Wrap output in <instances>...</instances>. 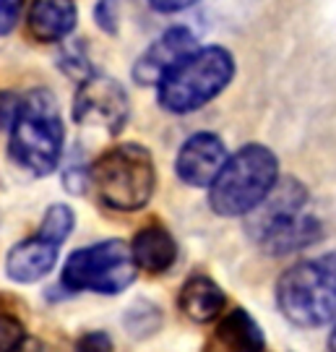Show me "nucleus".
Wrapping results in <instances>:
<instances>
[{
  "instance_id": "nucleus-1",
  "label": "nucleus",
  "mask_w": 336,
  "mask_h": 352,
  "mask_svg": "<svg viewBox=\"0 0 336 352\" xmlns=\"http://www.w3.org/2000/svg\"><path fill=\"white\" fill-rule=\"evenodd\" d=\"M8 151L13 162L34 177H47L58 170L65 151V126L50 89L34 87L21 97Z\"/></svg>"
},
{
  "instance_id": "nucleus-20",
  "label": "nucleus",
  "mask_w": 336,
  "mask_h": 352,
  "mask_svg": "<svg viewBox=\"0 0 336 352\" xmlns=\"http://www.w3.org/2000/svg\"><path fill=\"white\" fill-rule=\"evenodd\" d=\"M63 186L71 190V193H76V196H81V193L91 186V177H89L87 164L78 162V160L65 164V170H63Z\"/></svg>"
},
{
  "instance_id": "nucleus-5",
  "label": "nucleus",
  "mask_w": 336,
  "mask_h": 352,
  "mask_svg": "<svg viewBox=\"0 0 336 352\" xmlns=\"http://www.w3.org/2000/svg\"><path fill=\"white\" fill-rule=\"evenodd\" d=\"M91 188L100 201L115 212H138L151 201L157 188V164L146 146H112L89 167Z\"/></svg>"
},
{
  "instance_id": "nucleus-14",
  "label": "nucleus",
  "mask_w": 336,
  "mask_h": 352,
  "mask_svg": "<svg viewBox=\"0 0 336 352\" xmlns=\"http://www.w3.org/2000/svg\"><path fill=\"white\" fill-rule=\"evenodd\" d=\"M76 21L78 8L71 0H37L26 13V26L37 42H63L76 29Z\"/></svg>"
},
{
  "instance_id": "nucleus-3",
  "label": "nucleus",
  "mask_w": 336,
  "mask_h": 352,
  "mask_svg": "<svg viewBox=\"0 0 336 352\" xmlns=\"http://www.w3.org/2000/svg\"><path fill=\"white\" fill-rule=\"evenodd\" d=\"M276 308L289 324L318 329L336 318V253L289 266L276 282Z\"/></svg>"
},
{
  "instance_id": "nucleus-4",
  "label": "nucleus",
  "mask_w": 336,
  "mask_h": 352,
  "mask_svg": "<svg viewBox=\"0 0 336 352\" xmlns=\"http://www.w3.org/2000/svg\"><path fill=\"white\" fill-rule=\"evenodd\" d=\"M235 78V58L222 45L199 47L175 65L157 87V100L164 113L188 115L219 97Z\"/></svg>"
},
{
  "instance_id": "nucleus-22",
  "label": "nucleus",
  "mask_w": 336,
  "mask_h": 352,
  "mask_svg": "<svg viewBox=\"0 0 336 352\" xmlns=\"http://www.w3.org/2000/svg\"><path fill=\"white\" fill-rule=\"evenodd\" d=\"M94 21L102 32L107 34H117L120 26V6L117 3H97L94 6Z\"/></svg>"
},
{
  "instance_id": "nucleus-26",
  "label": "nucleus",
  "mask_w": 336,
  "mask_h": 352,
  "mask_svg": "<svg viewBox=\"0 0 336 352\" xmlns=\"http://www.w3.org/2000/svg\"><path fill=\"white\" fill-rule=\"evenodd\" d=\"M328 352H336V327L331 331V337H328Z\"/></svg>"
},
{
  "instance_id": "nucleus-2",
  "label": "nucleus",
  "mask_w": 336,
  "mask_h": 352,
  "mask_svg": "<svg viewBox=\"0 0 336 352\" xmlns=\"http://www.w3.org/2000/svg\"><path fill=\"white\" fill-rule=\"evenodd\" d=\"M279 183V160L263 144H245L227 160L209 188V206L216 217H248Z\"/></svg>"
},
{
  "instance_id": "nucleus-15",
  "label": "nucleus",
  "mask_w": 336,
  "mask_h": 352,
  "mask_svg": "<svg viewBox=\"0 0 336 352\" xmlns=\"http://www.w3.org/2000/svg\"><path fill=\"white\" fill-rule=\"evenodd\" d=\"M177 305L186 318L196 321V324H209L227 305V295L224 289L206 274H193L190 279L183 282V287L177 292Z\"/></svg>"
},
{
  "instance_id": "nucleus-23",
  "label": "nucleus",
  "mask_w": 336,
  "mask_h": 352,
  "mask_svg": "<svg viewBox=\"0 0 336 352\" xmlns=\"http://www.w3.org/2000/svg\"><path fill=\"white\" fill-rule=\"evenodd\" d=\"M112 340L107 331H87L76 340V352H112Z\"/></svg>"
},
{
  "instance_id": "nucleus-16",
  "label": "nucleus",
  "mask_w": 336,
  "mask_h": 352,
  "mask_svg": "<svg viewBox=\"0 0 336 352\" xmlns=\"http://www.w3.org/2000/svg\"><path fill=\"white\" fill-rule=\"evenodd\" d=\"M76 227V214L74 209L68 206V204H52L47 206V212L42 217V222H39V238H45L47 243L52 245H58L60 248L65 240L71 238V232H74Z\"/></svg>"
},
{
  "instance_id": "nucleus-13",
  "label": "nucleus",
  "mask_w": 336,
  "mask_h": 352,
  "mask_svg": "<svg viewBox=\"0 0 336 352\" xmlns=\"http://www.w3.org/2000/svg\"><path fill=\"white\" fill-rule=\"evenodd\" d=\"M209 352H266V334L245 308H235L219 321Z\"/></svg>"
},
{
  "instance_id": "nucleus-12",
  "label": "nucleus",
  "mask_w": 336,
  "mask_h": 352,
  "mask_svg": "<svg viewBox=\"0 0 336 352\" xmlns=\"http://www.w3.org/2000/svg\"><path fill=\"white\" fill-rule=\"evenodd\" d=\"M131 253H133V261L138 269H144L149 274H164L177 261V243L167 227L159 222H151L133 235Z\"/></svg>"
},
{
  "instance_id": "nucleus-10",
  "label": "nucleus",
  "mask_w": 336,
  "mask_h": 352,
  "mask_svg": "<svg viewBox=\"0 0 336 352\" xmlns=\"http://www.w3.org/2000/svg\"><path fill=\"white\" fill-rule=\"evenodd\" d=\"M250 238L263 248L269 256H289V253L305 251L308 245L321 240V222L305 212H292L276 217L261 227L248 230Z\"/></svg>"
},
{
  "instance_id": "nucleus-24",
  "label": "nucleus",
  "mask_w": 336,
  "mask_h": 352,
  "mask_svg": "<svg viewBox=\"0 0 336 352\" xmlns=\"http://www.w3.org/2000/svg\"><path fill=\"white\" fill-rule=\"evenodd\" d=\"M21 6L19 0H0V37L11 34L16 24H19V16H21Z\"/></svg>"
},
{
  "instance_id": "nucleus-25",
  "label": "nucleus",
  "mask_w": 336,
  "mask_h": 352,
  "mask_svg": "<svg viewBox=\"0 0 336 352\" xmlns=\"http://www.w3.org/2000/svg\"><path fill=\"white\" fill-rule=\"evenodd\" d=\"M196 3H190V0H175V3H162V0H154L149 3L151 11L157 13H180V11H188V8H193Z\"/></svg>"
},
{
  "instance_id": "nucleus-18",
  "label": "nucleus",
  "mask_w": 336,
  "mask_h": 352,
  "mask_svg": "<svg viewBox=\"0 0 336 352\" xmlns=\"http://www.w3.org/2000/svg\"><path fill=\"white\" fill-rule=\"evenodd\" d=\"M58 65H60L63 74L74 76V78H78V81H84V78H89L91 74H97V71L91 68L87 45H84L81 39L65 42V45H63L60 52H58Z\"/></svg>"
},
{
  "instance_id": "nucleus-21",
  "label": "nucleus",
  "mask_w": 336,
  "mask_h": 352,
  "mask_svg": "<svg viewBox=\"0 0 336 352\" xmlns=\"http://www.w3.org/2000/svg\"><path fill=\"white\" fill-rule=\"evenodd\" d=\"M21 107V94L11 89H0V131H11Z\"/></svg>"
},
{
  "instance_id": "nucleus-19",
  "label": "nucleus",
  "mask_w": 336,
  "mask_h": 352,
  "mask_svg": "<svg viewBox=\"0 0 336 352\" xmlns=\"http://www.w3.org/2000/svg\"><path fill=\"white\" fill-rule=\"evenodd\" d=\"M26 342L24 324L13 314H0V352H19Z\"/></svg>"
},
{
  "instance_id": "nucleus-8",
  "label": "nucleus",
  "mask_w": 336,
  "mask_h": 352,
  "mask_svg": "<svg viewBox=\"0 0 336 352\" xmlns=\"http://www.w3.org/2000/svg\"><path fill=\"white\" fill-rule=\"evenodd\" d=\"M196 50V34L188 26H170L138 55V60L133 63V81L138 87H159L164 76Z\"/></svg>"
},
{
  "instance_id": "nucleus-6",
  "label": "nucleus",
  "mask_w": 336,
  "mask_h": 352,
  "mask_svg": "<svg viewBox=\"0 0 336 352\" xmlns=\"http://www.w3.org/2000/svg\"><path fill=\"white\" fill-rule=\"evenodd\" d=\"M136 272L131 245L110 238L71 253L63 264L60 285L68 292L120 295L136 282Z\"/></svg>"
},
{
  "instance_id": "nucleus-7",
  "label": "nucleus",
  "mask_w": 336,
  "mask_h": 352,
  "mask_svg": "<svg viewBox=\"0 0 336 352\" xmlns=\"http://www.w3.org/2000/svg\"><path fill=\"white\" fill-rule=\"evenodd\" d=\"M74 120L78 126L102 128L110 136H117L131 120V100L125 87L100 71L84 78L74 97Z\"/></svg>"
},
{
  "instance_id": "nucleus-11",
  "label": "nucleus",
  "mask_w": 336,
  "mask_h": 352,
  "mask_svg": "<svg viewBox=\"0 0 336 352\" xmlns=\"http://www.w3.org/2000/svg\"><path fill=\"white\" fill-rule=\"evenodd\" d=\"M58 253H60L58 245H52L39 235L26 238L16 243L5 256V274L11 282H19V285H34L55 269Z\"/></svg>"
},
{
  "instance_id": "nucleus-17",
  "label": "nucleus",
  "mask_w": 336,
  "mask_h": 352,
  "mask_svg": "<svg viewBox=\"0 0 336 352\" xmlns=\"http://www.w3.org/2000/svg\"><path fill=\"white\" fill-rule=\"evenodd\" d=\"M162 327V311L159 305L151 300H136L128 311H125V329L136 337V340H146L154 337Z\"/></svg>"
},
{
  "instance_id": "nucleus-9",
  "label": "nucleus",
  "mask_w": 336,
  "mask_h": 352,
  "mask_svg": "<svg viewBox=\"0 0 336 352\" xmlns=\"http://www.w3.org/2000/svg\"><path fill=\"white\" fill-rule=\"evenodd\" d=\"M227 160L229 157L224 141L212 131H201L180 144L175 157V173L190 188H212Z\"/></svg>"
}]
</instances>
